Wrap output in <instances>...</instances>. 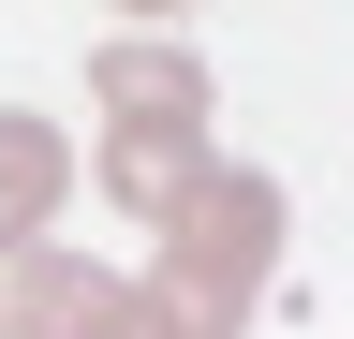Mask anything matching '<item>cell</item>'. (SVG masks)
I'll use <instances>...</instances> for the list:
<instances>
[{"label": "cell", "instance_id": "cell-4", "mask_svg": "<svg viewBox=\"0 0 354 339\" xmlns=\"http://www.w3.org/2000/svg\"><path fill=\"white\" fill-rule=\"evenodd\" d=\"M88 295H104L88 251H59V236H15V251H0V339H74Z\"/></svg>", "mask_w": 354, "mask_h": 339}, {"label": "cell", "instance_id": "cell-5", "mask_svg": "<svg viewBox=\"0 0 354 339\" xmlns=\"http://www.w3.org/2000/svg\"><path fill=\"white\" fill-rule=\"evenodd\" d=\"M59 192H74V148H59V118H30V104H0V251L59 222Z\"/></svg>", "mask_w": 354, "mask_h": 339}, {"label": "cell", "instance_id": "cell-3", "mask_svg": "<svg viewBox=\"0 0 354 339\" xmlns=\"http://www.w3.org/2000/svg\"><path fill=\"white\" fill-rule=\"evenodd\" d=\"M207 162H221L207 133H104V162H88V177H104V206H118L133 236H162L177 206L207 192Z\"/></svg>", "mask_w": 354, "mask_h": 339}, {"label": "cell", "instance_id": "cell-6", "mask_svg": "<svg viewBox=\"0 0 354 339\" xmlns=\"http://www.w3.org/2000/svg\"><path fill=\"white\" fill-rule=\"evenodd\" d=\"M74 339H162V310H148L133 280H104V295H88V325H74Z\"/></svg>", "mask_w": 354, "mask_h": 339}, {"label": "cell", "instance_id": "cell-1", "mask_svg": "<svg viewBox=\"0 0 354 339\" xmlns=\"http://www.w3.org/2000/svg\"><path fill=\"white\" fill-rule=\"evenodd\" d=\"M281 236H295V192L266 162H207V192L162 222V251H148L133 295L162 310V339H251L266 280H281Z\"/></svg>", "mask_w": 354, "mask_h": 339}, {"label": "cell", "instance_id": "cell-2", "mask_svg": "<svg viewBox=\"0 0 354 339\" xmlns=\"http://www.w3.org/2000/svg\"><path fill=\"white\" fill-rule=\"evenodd\" d=\"M88 104H104V133H207V59L177 30H104L88 45Z\"/></svg>", "mask_w": 354, "mask_h": 339}]
</instances>
